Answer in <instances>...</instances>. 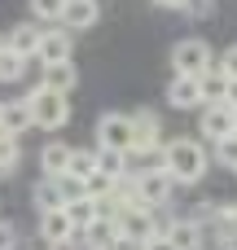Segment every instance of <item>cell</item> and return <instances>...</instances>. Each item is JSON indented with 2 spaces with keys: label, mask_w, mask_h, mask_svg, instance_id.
<instances>
[{
  "label": "cell",
  "mask_w": 237,
  "mask_h": 250,
  "mask_svg": "<svg viewBox=\"0 0 237 250\" xmlns=\"http://www.w3.org/2000/svg\"><path fill=\"white\" fill-rule=\"evenodd\" d=\"M163 167L176 176V185H198V180L207 176V154H202L198 141L176 136V141L163 145Z\"/></svg>",
  "instance_id": "cell-1"
},
{
  "label": "cell",
  "mask_w": 237,
  "mask_h": 250,
  "mask_svg": "<svg viewBox=\"0 0 237 250\" xmlns=\"http://www.w3.org/2000/svg\"><path fill=\"white\" fill-rule=\"evenodd\" d=\"M26 101H31V119H35V127L40 132H62L66 123H70V101H66V92H53V88H31L26 92Z\"/></svg>",
  "instance_id": "cell-2"
},
{
  "label": "cell",
  "mask_w": 237,
  "mask_h": 250,
  "mask_svg": "<svg viewBox=\"0 0 237 250\" xmlns=\"http://www.w3.org/2000/svg\"><path fill=\"white\" fill-rule=\"evenodd\" d=\"M97 149H119V154H132L136 149V127H132V114L123 110H110L97 119Z\"/></svg>",
  "instance_id": "cell-3"
},
{
  "label": "cell",
  "mask_w": 237,
  "mask_h": 250,
  "mask_svg": "<svg viewBox=\"0 0 237 250\" xmlns=\"http://www.w3.org/2000/svg\"><path fill=\"white\" fill-rule=\"evenodd\" d=\"M211 66H215V53H211V44L198 40V35H189V40H180V44L172 48V70H176V75H194V79H202Z\"/></svg>",
  "instance_id": "cell-4"
},
{
  "label": "cell",
  "mask_w": 237,
  "mask_h": 250,
  "mask_svg": "<svg viewBox=\"0 0 237 250\" xmlns=\"http://www.w3.org/2000/svg\"><path fill=\"white\" fill-rule=\"evenodd\" d=\"M132 127H136V149H132V158H158L163 163V127H158V114L154 110H136L132 114Z\"/></svg>",
  "instance_id": "cell-5"
},
{
  "label": "cell",
  "mask_w": 237,
  "mask_h": 250,
  "mask_svg": "<svg viewBox=\"0 0 237 250\" xmlns=\"http://www.w3.org/2000/svg\"><path fill=\"white\" fill-rule=\"evenodd\" d=\"M136 189H141V198H145L150 207H163V202H172V193H176V176H172L163 163H154V167L136 171Z\"/></svg>",
  "instance_id": "cell-6"
},
{
  "label": "cell",
  "mask_w": 237,
  "mask_h": 250,
  "mask_svg": "<svg viewBox=\"0 0 237 250\" xmlns=\"http://www.w3.org/2000/svg\"><path fill=\"white\" fill-rule=\"evenodd\" d=\"M119 229H123V237H128V242H136V246H145L150 237H158V233H163V224L154 220V211H150V207H132V211H123V215H119Z\"/></svg>",
  "instance_id": "cell-7"
},
{
  "label": "cell",
  "mask_w": 237,
  "mask_h": 250,
  "mask_svg": "<svg viewBox=\"0 0 237 250\" xmlns=\"http://www.w3.org/2000/svg\"><path fill=\"white\" fill-rule=\"evenodd\" d=\"M233 132H237V110L229 101L202 105V136H207V141H224V136H233Z\"/></svg>",
  "instance_id": "cell-8"
},
{
  "label": "cell",
  "mask_w": 237,
  "mask_h": 250,
  "mask_svg": "<svg viewBox=\"0 0 237 250\" xmlns=\"http://www.w3.org/2000/svg\"><path fill=\"white\" fill-rule=\"evenodd\" d=\"M40 237H44L48 246H66V242H75V237H79V229H75L70 211H66V207H57V211H40Z\"/></svg>",
  "instance_id": "cell-9"
},
{
  "label": "cell",
  "mask_w": 237,
  "mask_h": 250,
  "mask_svg": "<svg viewBox=\"0 0 237 250\" xmlns=\"http://www.w3.org/2000/svg\"><path fill=\"white\" fill-rule=\"evenodd\" d=\"M70 53H75V40H70V31H66V26H48V31L40 35L35 62H40V66H48V62H70Z\"/></svg>",
  "instance_id": "cell-10"
},
{
  "label": "cell",
  "mask_w": 237,
  "mask_h": 250,
  "mask_svg": "<svg viewBox=\"0 0 237 250\" xmlns=\"http://www.w3.org/2000/svg\"><path fill=\"white\" fill-rule=\"evenodd\" d=\"M79 237H84V250H114V246H119V237H123V229H119L114 215H97Z\"/></svg>",
  "instance_id": "cell-11"
},
{
  "label": "cell",
  "mask_w": 237,
  "mask_h": 250,
  "mask_svg": "<svg viewBox=\"0 0 237 250\" xmlns=\"http://www.w3.org/2000/svg\"><path fill=\"white\" fill-rule=\"evenodd\" d=\"M167 101H172L176 110H202V105H207V101H202V79H194V75H172Z\"/></svg>",
  "instance_id": "cell-12"
},
{
  "label": "cell",
  "mask_w": 237,
  "mask_h": 250,
  "mask_svg": "<svg viewBox=\"0 0 237 250\" xmlns=\"http://www.w3.org/2000/svg\"><path fill=\"white\" fill-rule=\"evenodd\" d=\"M97 18H101L97 0H66V9H62V26L66 31H88V26H97Z\"/></svg>",
  "instance_id": "cell-13"
},
{
  "label": "cell",
  "mask_w": 237,
  "mask_h": 250,
  "mask_svg": "<svg viewBox=\"0 0 237 250\" xmlns=\"http://www.w3.org/2000/svg\"><path fill=\"white\" fill-rule=\"evenodd\" d=\"M70 154H75V149H70L66 141H48V145L40 149V171L53 176V180H62V176L70 171Z\"/></svg>",
  "instance_id": "cell-14"
},
{
  "label": "cell",
  "mask_w": 237,
  "mask_h": 250,
  "mask_svg": "<svg viewBox=\"0 0 237 250\" xmlns=\"http://www.w3.org/2000/svg\"><path fill=\"white\" fill-rule=\"evenodd\" d=\"M40 83L53 88V92H70V88L79 83V70H75V62H48V66L40 70Z\"/></svg>",
  "instance_id": "cell-15"
},
{
  "label": "cell",
  "mask_w": 237,
  "mask_h": 250,
  "mask_svg": "<svg viewBox=\"0 0 237 250\" xmlns=\"http://www.w3.org/2000/svg\"><path fill=\"white\" fill-rule=\"evenodd\" d=\"M163 233L180 250H202V224L198 220H172V224H163Z\"/></svg>",
  "instance_id": "cell-16"
},
{
  "label": "cell",
  "mask_w": 237,
  "mask_h": 250,
  "mask_svg": "<svg viewBox=\"0 0 237 250\" xmlns=\"http://www.w3.org/2000/svg\"><path fill=\"white\" fill-rule=\"evenodd\" d=\"M0 127H4V132H13V136H22L26 127H35V119H31V101H26V97H22V101H4Z\"/></svg>",
  "instance_id": "cell-17"
},
{
  "label": "cell",
  "mask_w": 237,
  "mask_h": 250,
  "mask_svg": "<svg viewBox=\"0 0 237 250\" xmlns=\"http://www.w3.org/2000/svg\"><path fill=\"white\" fill-rule=\"evenodd\" d=\"M40 35H44V31H40L35 22H18V26L9 31V48H13V53H22V57H35Z\"/></svg>",
  "instance_id": "cell-18"
},
{
  "label": "cell",
  "mask_w": 237,
  "mask_h": 250,
  "mask_svg": "<svg viewBox=\"0 0 237 250\" xmlns=\"http://www.w3.org/2000/svg\"><path fill=\"white\" fill-rule=\"evenodd\" d=\"M35 207L40 211H57V207H66V193H62V180H53V176H44L40 185H35Z\"/></svg>",
  "instance_id": "cell-19"
},
{
  "label": "cell",
  "mask_w": 237,
  "mask_h": 250,
  "mask_svg": "<svg viewBox=\"0 0 237 250\" xmlns=\"http://www.w3.org/2000/svg\"><path fill=\"white\" fill-rule=\"evenodd\" d=\"M66 211H70L75 229L84 233V229H88V224H92V220L101 215V202H97V198H88V193H79V198H70V202H66Z\"/></svg>",
  "instance_id": "cell-20"
},
{
  "label": "cell",
  "mask_w": 237,
  "mask_h": 250,
  "mask_svg": "<svg viewBox=\"0 0 237 250\" xmlns=\"http://www.w3.org/2000/svg\"><path fill=\"white\" fill-rule=\"evenodd\" d=\"M128 158H132V154L97 149V171H101V176H110V180H123V176H128Z\"/></svg>",
  "instance_id": "cell-21"
},
{
  "label": "cell",
  "mask_w": 237,
  "mask_h": 250,
  "mask_svg": "<svg viewBox=\"0 0 237 250\" xmlns=\"http://www.w3.org/2000/svg\"><path fill=\"white\" fill-rule=\"evenodd\" d=\"M224 92H229V75L220 70V66H211L207 75H202V101L211 105V101H224Z\"/></svg>",
  "instance_id": "cell-22"
},
{
  "label": "cell",
  "mask_w": 237,
  "mask_h": 250,
  "mask_svg": "<svg viewBox=\"0 0 237 250\" xmlns=\"http://www.w3.org/2000/svg\"><path fill=\"white\" fill-rule=\"evenodd\" d=\"M26 62H31V57H22V53L4 48V53H0V83H18V79L26 75Z\"/></svg>",
  "instance_id": "cell-23"
},
{
  "label": "cell",
  "mask_w": 237,
  "mask_h": 250,
  "mask_svg": "<svg viewBox=\"0 0 237 250\" xmlns=\"http://www.w3.org/2000/svg\"><path fill=\"white\" fill-rule=\"evenodd\" d=\"M92 171H97V149H75V154H70V171H66V176L88 180Z\"/></svg>",
  "instance_id": "cell-24"
},
{
  "label": "cell",
  "mask_w": 237,
  "mask_h": 250,
  "mask_svg": "<svg viewBox=\"0 0 237 250\" xmlns=\"http://www.w3.org/2000/svg\"><path fill=\"white\" fill-rule=\"evenodd\" d=\"M18 158H22V149H18V136L0 127V176H4V171H13V167H18Z\"/></svg>",
  "instance_id": "cell-25"
},
{
  "label": "cell",
  "mask_w": 237,
  "mask_h": 250,
  "mask_svg": "<svg viewBox=\"0 0 237 250\" xmlns=\"http://www.w3.org/2000/svg\"><path fill=\"white\" fill-rule=\"evenodd\" d=\"M66 0H31V18L35 22H62Z\"/></svg>",
  "instance_id": "cell-26"
},
{
  "label": "cell",
  "mask_w": 237,
  "mask_h": 250,
  "mask_svg": "<svg viewBox=\"0 0 237 250\" xmlns=\"http://www.w3.org/2000/svg\"><path fill=\"white\" fill-rule=\"evenodd\" d=\"M84 193L101 202V198H110V193H114V180H110V176H101V171H92V176L84 180Z\"/></svg>",
  "instance_id": "cell-27"
},
{
  "label": "cell",
  "mask_w": 237,
  "mask_h": 250,
  "mask_svg": "<svg viewBox=\"0 0 237 250\" xmlns=\"http://www.w3.org/2000/svg\"><path fill=\"white\" fill-rule=\"evenodd\" d=\"M215 158H220L224 167H233V171H237V132H233V136H224V141H215Z\"/></svg>",
  "instance_id": "cell-28"
},
{
  "label": "cell",
  "mask_w": 237,
  "mask_h": 250,
  "mask_svg": "<svg viewBox=\"0 0 237 250\" xmlns=\"http://www.w3.org/2000/svg\"><path fill=\"white\" fill-rule=\"evenodd\" d=\"M215 66H220V70H224L229 79H237V44H233V48H224V53H220V62H215Z\"/></svg>",
  "instance_id": "cell-29"
},
{
  "label": "cell",
  "mask_w": 237,
  "mask_h": 250,
  "mask_svg": "<svg viewBox=\"0 0 237 250\" xmlns=\"http://www.w3.org/2000/svg\"><path fill=\"white\" fill-rule=\"evenodd\" d=\"M0 250H18V229L9 220H0Z\"/></svg>",
  "instance_id": "cell-30"
},
{
  "label": "cell",
  "mask_w": 237,
  "mask_h": 250,
  "mask_svg": "<svg viewBox=\"0 0 237 250\" xmlns=\"http://www.w3.org/2000/svg\"><path fill=\"white\" fill-rule=\"evenodd\" d=\"M141 250H180V246H176V242H172L167 233H158V237H150V242H145Z\"/></svg>",
  "instance_id": "cell-31"
},
{
  "label": "cell",
  "mask_w": 237,
  "mask_h": 250,
  "mask_svg": "<svg viewBox=\"0 0 237 250\" xmlns=\"http://www.w3.org/2000/svg\"><path fill=\"white\" fill-rule=\"evenodd\" d=\"M211 9H215V0H189V9H185V13H194V18H207Z\"/></svg>",
  "instance_id": "cell-32"
},
{
  "label": "cell",
  "mask_w": 237,
  "mask_h": 250,
  "mask_svg": "<svg viewBox=\"0 0 237 250\" xmlns=\"http://www.w3.org/2000/svg\"><path fill=\"white\" fill-rule=\"evenodd\" d=\"M224 101H229V105L237 110V79H229V92H224Z\"/></svg>",
  "instance_id": "cell-33"
},
{
  "label": "cell",
  "mask_w": 237,
  "mask_h": 250,
  "mask_svg": "<svg viewBox=\"0 0 237 250\" xmlns=\"http://www.w3.org/2000/svg\"><path fill=\"white\" fill-rule=\"evenodd\" d=\"M220 250H237V229H233V233H224V246H220Z\"/></svg>",
  "instance_id": "cell-34"
},
{
  "label": "cell",
  "mask_w": 237,
  "mask_h": 250,
  "mask_svg": "<svg viewBox=\"0 0 237 250\" xmlns=\"http://www.w3.org/2000/svg\"><path fill=\"white\" fill-rule=\"evenodd\" d=\"M163 9H189V0H158Z\"/></svg>",
  "instance_id": "cell-35"
},
{
  "label": "cell",
  "mask_w": 237,
  "mask_h": 250,
  "mask_svg": "<svg viewBox=\"0 0 237 250\" xmlns=\"http://www.w3.org/2000/svg\"><path fill=\"white\" fill-rule=\"evenodd\" d=\"M4 48H9V31H0V53H4Z\"/></svg>",
  "instance_id": "cell-36"
},
{
  "label": "cell",
  "mask_w": 237,
  "mask_h": 250,
  "mask_svg": "<svg viewBox=\"0 0 237 250\" xmlns=\"http://www.w3.org/2000/svg\"><path fill=\"white\" fill-rule=\"evenodd\" d=\"M0 114H4V101H0Z\"/></svg>",
  "instance_id": "cell-37"
}]
</instances>
